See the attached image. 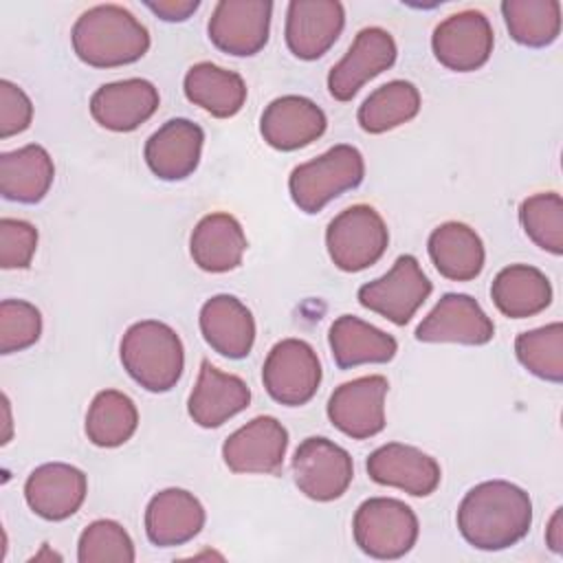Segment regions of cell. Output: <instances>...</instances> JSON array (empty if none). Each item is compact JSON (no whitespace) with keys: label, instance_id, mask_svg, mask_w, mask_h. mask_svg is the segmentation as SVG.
<instances>
[{"label":"cell","instance_id":"cell-28","mask_svg":"<svg viewBox=\"0 0 563 563\" xmlns=\"http://www.w3.org/2000/svg\"><path fill=\"white\" fill-rule=\"evenodd\" d=\"M55 178V165L42 145H24L0 156V194L7 200L35 205L40 202Z\"/></svg>","mask_w":563,"mask_h":563},{"label":"cell","instance_id":"cell-29","mask_svg":"<svg viewBox=\"0 0 563 563\" xmlns=\"http://www.w3.org/2000/svg\"><path fill=\"white\" fill-rule=\"evenodd\" d=\"M490 299L510 319H526L543 312L552 301V286L545 273L528 264L501 268L490 284Z\"/></svg>","mask_w":563,"mask_h":563},{"label":"cell","instance_id":"cell-11","mask_svg":"<svg viewBox=\"0 0 563 563\" xmlns=\"http://www.w3.org/2000/svg\"><path fill=\"white\" fill-rule=\"evenodd\" d=\"M495 35L482 11L466 9L444 18L431 37L435 59L455 73L482 68L493 53Z\"/></svg>","mask_w":563,"mask_h":563},{"label":"cell","instance_id":"cell-26","mask_svg":"<svg viewBox=\"0 0 563 563\" xmlns=\"http://www.w3.org/2000/svg\"><path fill=\"white\" fill-rule=\"evenodd\" d=\"M328 343L341 369L365 363H387L398 352V343L391 334L354 314H341L332 321Z\"/></svg>","mask_w":563,"mask_h":563},{"label":"cell","instance_id":"cell-16","mask_svg":"<svg viewBox=\"0 0 563 563\" xmlns=\"http://www.w3.org/2000/svg\"><path fill=\"white\" fill-rule=\"evenodd\" d=\"M345 24L343 4L336 0H292L286 9V44L299 59L325 55Z\"/></svg>","mask_w":563,"mask_h":563},{"label":"cell","instance_id":"cell-12","mask_svg":"<svg viewBox=\"0 0 563 563\" xmlns=\"http://www.w3.org/2000/svg\"><path fill=\"white\" fill-rule=\"evenodd\" d=\"M389 383L380 374L339 385L328 398L330 422L352 440H367L385 429V396Z\"/></svg>","mask_w":563,"mask_h":563},{"label":"cell","instance_id":"cell-18","mask_svg":"<svg viewBox=\"0 0 563 563\" xmlns=\"http://www.w3.org/2000/svg\"><path fill=\"white\" fill-rule=\"evenodd\" d=\"M88 493L84 471L64 462H48L31 471L24 482V499L29 508L46 521H64L73 517Z\"/></svg>","mask_w":563,"mask_h":563},{"label":"cell","instance_id":"cell-13","mask_svg":"<svg viewBox=\"0 0 563 563\" xmlns=\"http://www.w3.org/2000/svg\"><path fill=\"white\" fill-rule=\"evenodd\" d=\"M396 53V42L389 31L380 26L361 29L341 62L328 73L330 95L336 101H350L363 84L394 66Z\"/></svg>","mask_w":563,"mask_h":563},{"label":"cell","instance_id":"cell-5","mask_svg":"<svg viewBox=\"0 0 563 563\" xmlns=\"http://www.w3.org/2000/svg\"><path fill=\"white\" fill-rule=\"evenodd\" d=\"M352 534L363 554L394 561L416 545L418 517L400 499L369 497L354 512Z\"/></svg>","mask_w":563,"mask_h":563},{"label":"cell","instance_id":"cell-40","mask_svg":"<svg viewBox=\"0 0 563 563\" xmlns=\"http://www.w3.org/2000/svg\"><path fill=\"white\" fill-rule=\"evenodd\" d=\"M145 7L165 22H183L198 11L200 2L198 0H158V2H145Z\"/></svg>","mask_w":563,"mask_h":563},{"label":"cell","instance_id":"cell-30","mask_svg":"<svg viewBox=\"0 0 563 563\" xmlns=\"http://www.w3.org/2000/svg\"><path fill=\"white\" fill-rule=\"evenodd\" d=\"M185 95L194 106L218 119H229L238 114L246 101L244 79L227 68L211 62L194 64L183 81Z\"/></svg>","mask_w":563,"mask_h":563},{"label":"cell","instance_id":"cell-2","mask_svg":"<svg viewBox=\"0 0 563 563\" xmlns=\"http://www.w3.org/2000/svg\"><path fill=\"white\" fill-rule=\"evenodd\" d=\"M75 55L95 68H117L141 59L150 48L147 29L119 4L84 11L70 31Z\"/></svg>","mask_w":563,"mask_h":563},{"label":"cell","instance_id":"cell-32","mask_svg":"<svg viewBox=\"0 0 563 563\" xmlns=\"http://www.w3.org/2000/svg\"><path fill=\"white\" fill-rule=\"evenodd\" d=\"M420 110V92L411 81L394 79L376 88L361 103L356 119L358 125L369 134H383L407 121Z\"/></svg>","mask_w":563,"mask_h":563},{"label":"cell","instance_id":"cell-25","mask_svg":"<svg viewBox=\"0 0 563 563\" xmlns=\"http://www.w3.org/2000/svg\"><path fill=\"white\" fill-rule=\"evenodd\" d=\"M242 224L224 211L205 216L189 238L194 264L207 273H229L242 264L246 251Z\"/></svg>","mask_w":563,"mask_h":563},{"label":"cell","instance_id":"cell-17","mask_svg":"<svg viewBox=\"0 0 563 563\" xmlns=\"http://www.w3.org/2000/svg\"><path fill=\"white\" fill-rule=\"evenodd\" d=\"M365 468L376 484L400 488L413 497L431 495L442 477L435 457L402 442H387L372 451Z\"/></svg>","mask_w":563,"mask_h":563},{"label":"cell","instance_id":"cell-7","mask_svg":"<svg viewBox=\"0 0 563 563\" xmlns=\"http://www.w3.org/2000/svg\"><path fill=\"white\" fill-rule=\"evenodd\" d=\"M262 383L268 396L286 407H301L312 400L321 383V363L310 343L282 339L275 343L262 367Z\"/></svg>","mask_w":563,"mask_h":563},{"label":"cell","instance_id":"cell-6","mask_svg":"<svg viewBox=\"0 0 563 563\" xmlns=\"http://www.w3.org/2000/svg\"><path fill=\"white\" fill-rule=\"evenodd\" d=\"M387 244V224L369 205H352L343 209L325 229L328 255L334 266L345 273H358L376 264Z\"/></svg>","mask_w":563,"mask_h":563},{"label":"cell","instance_id":"cell-27","mask_svg":"<svg viewBox=\"0 0 563 563\" xmlns=\"http://www.w3.org/2000/svg\"><path fill=\"white\" fill-rule=\"evenodd\" d=\"M429 257L438 273L451 282H471L484 268L482 238L464 222H444L435 227L427 242Z\"/></svg>","mask_w":563,"mask_h":563},{"label":"cell","instance_id":"cell-21","mask_svg":"<svg viewBox=\"0 0 563 563\" xmlns=\"http://www.w3.org/2000/svg\"><path fill=\"white\" fill-rule=\"evenodd\" d=\"M202 143L205 132L198 123L169 119L145 141V163L161 180H183L196 172Z\"/></svg>","mask_w":563,"mask_h":563},{"label":"cell","instance_id":"cell-41","mask_svg":"<svg viewBox=\"0 0 563 563\" xmlns=\"http://www.w3.org/2000/svg\"><path fill=\"white\" fill-rule=\"evenodd\" d=\"M561 515H563V510L556 508L548 523V530H545V541L552 552H563V517Z\"/></svg>","mask_w":563,"mask_h":563},{"label":"cell","instance_id":"cell-22","mask_svg":"<svg viewBox=\"0 0 563 563\" xmlns=\"http://www.w3.org/2000/svg\"><path fill=\"white\" fill-rule=\"evenodd\" d=\"M249 402L251 389L240 376L220 372L209 361L200 363L198 380L187 400V411L198 427L216 429L244 411Z\"/></svg>","mask_w":563,"mask_h":563},{"label":"cell","instance_id":"cell-33","mask_svg":"<svg viewBox=\"0 0 563 563\" xmlns=\"http://www.w3.org/2000/svg\"><path fill=\"white\" fill-rule=\"evenodd\" d=\"M501 15L510 37L521 46L543 48L561 33L559 0H506Z\"/></svg>","mask_w":563,"mask_h":563},{"label":"cell","instance_id":"cell-24","mask_svg":"<svg viewBox=\"0 0 563 563\" xmlns=\"http://www.w3.org/2000/svg\"><path fill=\"white\" fill-rule=\"evenodd\" d=\"M200 332L207 345L227 358H244L255 343V319L233 295H216L200 308Z\"/></svg>","mask_w":563,"mask_h":563},{"label":"cell","instance_id":"cell-9","mask_svg":"<svg viewBox=\"0 0 563 563\" xmlns=\"http://www.w3.org/2000/svg\"><path fill=\"white\" fill-rule=\"evenodd\" d=\"M292 477L297 488L314 501L339 499L354 477L350 453L336 442L310 435L292 455Z\"/></svg>","mask_w":563,"mask_h":563},{"label":"cell","instance_id":"cell-19","mask_svg":"<svg viewBox=\"0 0 563 563\" xmlns=\"http://www.w3.org/2000/svg\"><path fill=\"white\" fill-rule=\"evenodd\" d=\"M325 112L308 97L284 95L273 99L260 119L264 141L282 152L310 145L325 132Z\"/></svg>","mask_w":563,"mask_h":563},{"label":"cell","instance_id":"cell-39","mask_svg":"<svg viewBox=\"0 0 563 563\" xmlns=\"http://www.w3.org/2000/svg\"><path fill=\"white\" fill-rule=\"evenodd\" d=\"M33 119V103L26 92L9 79L0 81V136L24 132Z\"/></svg>","mask_w":563,"mask_h":563},{"label":"cell","instance_id":"cell-3","mask_svg":"<svg viewBox=\"0 0 563 563\" xmlns=\"http://www.w3.org/2000/svg\"><path fill=\"white\" fill-rule=\"evenodd\" d=\"M123 369L147 391L161 394L176 387L185 367L183 341L163 321L132 323L119 345Z\"/></svg>","mask_w":563,"mask_h":563},{"label":"cell","instance_id":"cell-14","mask_svg":"<svg viewBox=\"0 0 563 563\" xmlns=\"http://www.w3.org/2000/svg\"><path fill=\"white\" fill-rule=\"evenodd\" d=\"M288 449V431L273 416H257L235 429L222 444V460L233 473H279Z\"/></svg>","mask_w":563,"mask_h":563},{"label":"cell","instance_id":"cell-34","mask_svg":"<svg viewBox=\"0 0 563 563\" xmlns=\"http://www.w3.org/2000/svg\"><path fill=\"white\" fill-rule=\"evenodd\" d=\"M519 363L534 376L561 383L563 380V325L559 321L521 332L515 339Z\"/></svg>","mask_w":563,"mask_h":563},{"label":"cell","instance_id":"cell-4","mask_svg":"<svg viewBox=\"0 0 563 563\" xmlns=\"http://www.w3.org/2000/svg\"><path fill=\"white\" fill-rule=\"evenodd\" d=\"M365 163L354 145H334L321 156L297 165L288 178L292 202L303 213L321 211L332 198L361 185Z\"/></svg>","mask_w":563,"mask_h":563},{"label":"cell","instance_id":"cell-10","mask_svg":"<svg viewBox=\"0 0 563 563\" xmlns=\"http://www.w3.org/2000/svg\"><path fill=\"white\" fill-rule=\"evenodd\" d=\"M273 2L268 0H220L207 24L209 40L222 53L249 57L268 42Z\"/></svg>","mask_w":563,"mask_h":563},{"label":"cell","instance_id":"cell-1","mask_svg":"<svg viewBox=\"0 0 563 563\" xmlns=\"http://www.w3.org/2000/svg\"><path fill=\"white\" fill-rule=\"evenodd\" d=\"M532 523V501L523 488L504 479L473 486L457 508V530L477 550H506L521 541Z\"/></svg>","mask_w":563,"mask_h":563},{"label":"cell","instance_id":"cell-8","mask_svg":"<svg viewBox=\"0 0 563 563\" xmlns=\"http://www.w3.org/2000/svg\"><path fill=\"white\" fill-rule=\"evenodd\" d=\"M433 286L413 255H400L389 273L358 288V303L396 325L411 321Z\"/></svg>","mask_w":563,"mask_h":563},{"label":"cell","instance_id":"cell-38","mask_svg":"<svg viewBox=\"0 0 563 563\" xmlns=\"http://www.w3.org/2000/svg\"><path fill=\"white\" fill-rule=\"evenodd\" d=\"M37 249V229L26 220H0V266L29 268Z\"/></svg>","mask_w":563,"mask_h":563},{"label":"cell","instance_id":"cell-37","mask_svg":"<svg viewBox=\"0 0 563 563\" xmlns=\"http://www.w3.org/2000/svg\"><path fill=\"white\" fill-rule=\"evenodd\" d=\"M42 334L40 310L24 299H2L0 303V352L13 354L37 343Z\"/></svg>","mask_w":563,"mask_h":563},{"label":"cell","instance_id":"cell-31","mask_svg":"<svg viewBox=\"0 0 563 563\" xmlns=\"http://www.w3.org/2000/svg\"><path fill=\"white\" fill-rule=\"evenodd\" d=\"M139 427L134 400L119 389L99 391L86 413V435L95 446L114 449L128 442Z\"/></svg>","mask_w":563,"mask_h":563},{"label":"cell","instance_id":"cell-36","mask_svg":"<svg viewBox=\"0 0 563 563\" xmlns=\"http://www.w3.org/2000/svg\"><path fill=\"white\" fill-rule=\"evenodd\" d=\"M134 543L125 528L112 519H97L84 528L77 543L79 563H132Z\"/></svg>","mask_w":563,"mask_h":563},{"label":"cell","instance_id":"cell-23","mask_svg":"<svg viewBox=\"0 0 563 563\" xmlns=\"http://www.w3.org/2000/svg\"><path fill=\"white\" fill-rule=\"evenodd\" d=\"M205 526V508L185 488L156 493L145 508V534L158 548H174L191 541Z\"/></svg>","mask_w":563,"mask_h":563},{"label":"cell","instance_id":"cell-35","mask_svg":"<svg viewBox=\"0 0 563 563\" xmlns=\"http://www.w3.org/2000/svg\"><path fill=\"white\" fill-rule=\"evenodd\" d=\"M519 222L539 249L552 255L563 253V200L556 191L528 196L519 205Z\"/></svg>","mask_w":563,"mask_h":563},{"label":"cell","instance_id":"cell-20","mask_svg":"<svg viewBox=\"0 0 563 563\" xmlns=\"http://www.w3.org/2000/svg\"><path fill=\"white\" fill-rule=\"evenodd\" d=\"M158 90L147 79H121L99 86L90 97L92 119L112 132H132L158 108Z\"/></svg>","mask_w":563,"mask_h":563},{"label":"cell","instance_id":"cell-15","mask_svg":"<svg viewBox=\"0 0 563 563\" xmlns=\"http://www.w3.org/2000/svg\"><path fill=\"white\" fill-rule=\"evenodd\" d=\"M495 323L482 306L464 292H446L416 328V339L424 343L484 345L493 339Z\"/></svg>","mask_w":563,"mask_h":563}]
</instances>
